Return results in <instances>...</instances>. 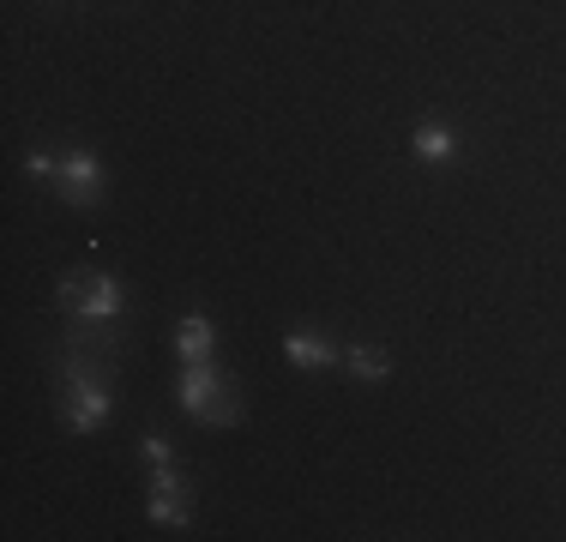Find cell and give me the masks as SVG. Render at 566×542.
Instances as JSON below:
<instances>
[{
	"mask_svg": "<svg viewBox=\"0 0 566 542\" xmlns=\"http://www.w3.org/2000/svg\"><path fill=\"white\" fill-rule=\"evenodd\" d=\"M145 458H151V465H169V440H164V434H151V440H145Z\"/></svg>",
	"mask_w": 566,
	"mask_h": 542,
	"instance_id": "10",
	"label": "cell"
},
{
	"mask_svg": "<svg viewBox=\"0 0 566 542\" xmlns=\"http://www.w3.org/2000/svg\"><path fill=\"white\" fill-rule=\"evenodd\" d=\"M283 356H290V368L314 374V368H326V362H338V344H332L326 332H314V325H295V332L283 337Z\"/></svg>",
	"mask_w": 566,
	"mask_h": 542,
	"instance_id": "5",
	"label": "cell"
},
{
	"mask_svg": "<svg viewBox=\"0 0 566 542\" xmlns=\"http://www.w3.org/2000/svg\"><path fill=\"white\" fill-rule=\"evenodd\" d=\"M55 181H61V199L73 211H97L103 206V163L91 152H66L61 169H55Z\"/></svg>",
	"mask_w": 566,
	"mask_h": 542,
	"instance_id": "4",
	"label": "cell"
},
{
	"mask_svg": "<svg viewBox=\"0 0 566 542\" xmlns=\"http://www.w3.org/2000/svg\"><path fill=\"white\" fill-rule=\"evenodd\" d=\"M175 398H181V410L193 416V423H211V428H223V423L241 416L235 386H229L211 362H181V386H175Z\"/></svg>",
	"mask_w": 566,
	"mask_h": 542,
	"instance_id": "1",
	"label": "cell"
},
{
	"mask_svg": "<svg viewBox=\"0 0 566 542\" xmlns=\"http://www.w3.org/2000/svg\"><path fill=\"white\" fill-rule=\"evenodd\" d=\"M24 169H31V175H55L61 163H55V157H43V152H31V157H24Z\"/></svg>",
	"mask_w": 566,
	"mask_h": 542,
	"instance_id": "11",
	"label": "cell"
},
{
	"mask_svg": "<svg viewBox=\"0 0 566 542\" xmlns=\"http://www.w3.org/2000/svg\"><path fill=\"white\" fill-rule=\"evenodd\" d=\"M344 362H349V374H356V379H368V386H374V379H386V368H392V362H386L380 350H368V344L344 350Z\"/></svg>",
	"mask_w": 566,
	"mask_h": 542,
	"instance_id": "9",
	"label": "cell"
},
{
	"mask_svg": "<svg viewBox=\"0 0 566 542\" xmlns=\"http://www.w3.org/2000/svg\"><path fill=\"white\" fill-rule=\"evenodd\" d=\"M151 519H157V524H175V531H187V482L175 477L169 465H157V477H151Z\"/></svg>",
	"mask_w": 566,
	"mask_h": 542,
	"instance_id": "6",
	"label": "cell"
},
{
	"mask_svg": "<svg viewBox=\"0 0 566 542\" xmlns=\"http://www.w3.org/2000/svg\"><path fill=\"white\" fill-rule=\"evenodd\" d=\"M410 152H416V163H452L458 157V133L447 127V121H422L416 139H410Z\"/></svg>",
	"mask_w": 566,
	"mask_h": 542,
	"instance_id": "7",
	"label": "cell"
},
{
	"mask_svg": "<svg viewBox=\"0 0 566 542\" xmlns=\"http://www.w3.org/2000/svg\"><path fill=\"white\" fill-rule=\"evenodd\" d=\"M120 278H109V271H66L61 283V308L73 320H115L120 314Z\"/></svg>",
	"mask_w": 566,
	"mask_h": 542,
	"instance_id": "2",
	"label": "cell"
},
{
	"mask_svg": "<svg viewBox=\"0 0 566 542\" xmlns=\"http://www.w3.org/2000/svg\"><path fill=\"white\" fill-rule=\"evenodd\" d=\"M211 344H218V332H211L206 314H187L175 325V356L181 362H211Z\"/></svg>",
	"mask_w": 566,
	"mask_h": 542,
	"instance_id": "8",
	"label": "cell"
},
{
	"mask_svg": "<svg viewBox=\"0 0 566 542\" xmlns=\"http://www.w3.org/2000/svg\"><path fill=\"white\" fill-rule=\"evenodd\" d=\"M66 423H73V434H97L109 423V386H103V374L73 368V379H66Z\"/></svg>",
	"mask_w": 566,
	"mask_h": 542,
	"instance_id": "3",
	"label": "cell"
}]
</instances>
